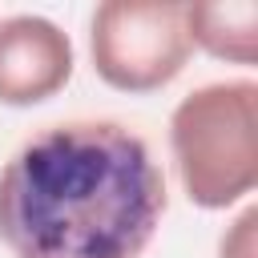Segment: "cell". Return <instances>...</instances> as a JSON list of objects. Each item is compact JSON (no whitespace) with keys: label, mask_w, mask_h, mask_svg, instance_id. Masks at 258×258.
Wrapping results in <instances>:
<instances>
[{"label":"cell","mask_w":258,"mask_h":258,"mask_svg":"<svg viewBox=\"0 0 258 258\" xmlns=\"http://www.w3.org/2000/svg\"><path fill=\"white\" fill-rule=\"evenodd\" d=\"M165 218V173L121 121H60L0 169L12 258H141Z\"/></svg>","instance_id":"cell-1"},{"label":"cell","mask_w":258,"mask_h":258,"mask_svg":"<svg viewBox=\"0 0 258 258\" xmlns=\"http://www.w3.org/2000/svg\"><path fill=\"white\" fill-rule=\"evenodd\" d=\"M169 145L181 189L202 210H230L258 185V85L218 81L177 101Z\"/></svg>","instance_id":"cell-2"},{"label":"cell","mask_w":258,"mask_h":258,"mask_svg":"<svg viewBox=\"0 0 258 258\" xmlns=\"http://www.w3.org/2000/svg\"><path fill=\"white\" fill-rule=\"evenodd\" d=\"M89 52L97 77L117 93H157L189 60L185 4L105 0L89 20Z\"/></svg>","instance_id":"cell-3"},{"label":"cell","mask_w":258,"mask_h":258,"mask_svg":"<svg viewBox=\"0 0 258 258\" xmlns=\"http://www.w3.org/2000/svg\"><path fill=\"white\" fill-rule=\"evenodd\" d=\"M73 77V40L60 24L20 12L0 20V105L28 109L56 97Z\"/></svg>","instance_id":"cell-4"},{"label":"cell","mask_w":258,"mask_h":258,"mask_svg":"<svg viewBox=\"0 0 258 258\" xmlns=\"http://www.w3.org/2000/svg\"><path fill=\"white\" fill-rule=\"evenodd\" d=\"M189 44L206 48L214 60L254 64L258 60V4L226 0V4H185Z\"/></svg>","instance_id":"cell-5"},{"label":"cell","mask_w":258,"mask_h":258,"mask_svg":"<svg viewBox=\"0 0 258 258\" xmlns=\"http://www.w3.org/2000/svg\"><path fill=\"white\" fill-rule=\"evenodd\" d=\"M254 226H258V210H254V206H246V210H242V218H238V222L222 234L218 254H222V258H258Z\"/></svg>","instance_id":"cell-6"}]
</instances>
